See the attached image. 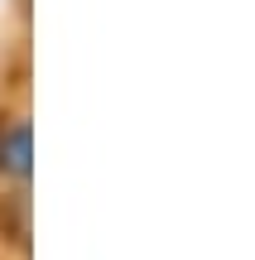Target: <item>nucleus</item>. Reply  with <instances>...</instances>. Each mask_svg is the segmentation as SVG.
I'll return each instance as SVG.
<instances>
[{
  "mask_svg": "<svg viewBox=\"0 0 255 260\" xmlns=\"http://www.w3.org/2000/svg\"><path fill=\"white\" fill-rule=\"evenodd\" d=\"M0 178H29V121L24 116H10L0 121Z\"/></svg>",
  "mask_w": 255,
  "mask_h": 260,
  "instance_id": "f257e3e1",
  "label": "nucleus"
}]
</instances>
